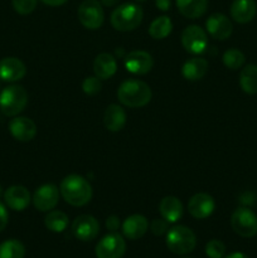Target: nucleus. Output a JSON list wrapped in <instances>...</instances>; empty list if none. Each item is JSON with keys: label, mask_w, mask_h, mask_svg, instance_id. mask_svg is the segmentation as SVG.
I'll return each instance as SVG.
<instances>
[{"label": "nucleus", "mask_w": 257, "mask_h": 258, "mask_svg": "<svg viewBox=\"0 0 257 258\" xmlns=\"http://www.w3.org/2000/svg\"><path fill=\"white\" fill-rule=\"evenodd\" d=\"M59 193L66 203L73 207H83L92 198V186L83 176L71 174L60 183Z\"/></svg>", "instance_id": "f257e3e1"}, {"label": "nucleus", "mask_w": 257, "mask_h": 258, "mask_svg": "<svg viewBox=\"0 0 257 258\" xmlns=\"http://www.w3.org/2000/svg\"><path fill=\"white\" fill-rule=\"evenodd\" d=\"M150 87L148 83L139 80H127L120 85L117 98L123 106L131 108L144 107L151 101Z\"/></svg>", "instance_id": "f03ea898"}, {"label": "nucleus", "mask_w": 257, "mask_h": 258, "mask_svg": "<svg viewBox=\"0 0 257 258\" xmlns=\"http://www.w3.org/2000/svg\"><path fill=\"white\" fill-rule=\"evenodd\" d=\"M143 9L133 3H125L116 8L111 14V25L118 32H131L141 24Z\"/></svg>", "instance_id": "7ed1b4c3"}, {"label": "nucleus", "mask_w": 257, "mask_h": 258, "mask_svg": "<svg viewBox=\"0 0 257 258\" xmlns=\"http://www.w3.org/2000/svg\"><path fill=\"white\" fill-rule=\"evenodd\" d=\"M166 247L174 254H188L197 246V237L190 228L185 226H175L166 232Z\"/></svg>", "instance_id": "20e7f679"}, {"label": "nucleus", "mask_w": 257, "mask_h": 258, "mask_svg": "<svg viewBox=\"0 0 257 258\" xmlns=\"http://www.w3.org/2000/svg\"><path fill=\"white\" fill-rule=\"evenodd\" d=\"M28 103V93L22 86L12 85L3 88L0 92V111L5 116H17Z\"/></svg>", "instance_id": "39448f33"}, {"label": "nucleus", "mask_w": 257, "mask_h": 258, "mask_svg": "<svg viewBox=\"0 0 257 258\" xmlns=\"http://www.w3.org/2000/svg\"><path fill=\"white\" fill-rule=\"evenodd\" d=\"M231 226L238 236L252 238L257 234V216L246 207H239L232 213Z\"/></svg>", "instance_id": "423d86ee"}, {"label": "nucleus", "mask_w": 257, "mask_h": 258, "mask_svg": "<svg viewBox=\"0 0 257 258\" xmlns=\"http://www.w3.org/2000/svg\"><path fill=\"white\" fill-rule=\"evenodd\" d=\"M78 20L81 24L90 30H96L101 28L105 20L103 8L98 0H85L80 4L77 10Z\"/></svg>", "instance_id": "0eeeda50"}, {"label": "nucleus", "mask_w": 257, "mask_h": 258, "mask_svg": "<svg viewBox=\"0 0 257 258\" xmlns=\"http://www.w3.org/2000/svg\"><path fill=\"white\" fill-rule=\"evenodd\" d=\"M181 44L191 54H201L208 47V35L199 25H189L181 33Z\"/></svg>", "instance_id": "6e6552de"}, {"label": "nucleus", "mask_w": 257, "mask_h": 258, "mask_svg": "<svg viewBox=\"0 0 257 258\" xmlns=\"http://www.w3.org/2000/svg\"><path fill=\"white\" fill-rule=\"evenodd\" d=\"M126 242L121 234L112 232L103 237L96 246L97 258H121L125 254Z\"/></svg>", "instance_id": "1a4fd4ad"}, {"label": "nucleus", "mask_w": 257, "mask_h": 258, "mask_svg": "<svg viewBox=\"0 0 257 258\" xmlns=\"http://www.w3.org/2000/svg\"><path fill=\"white\" fill-rule=\"evenodd\" d=\"M100 232V224L95 217L90 214L78 216L72 223V233L82 242H90L97 237Z\"/></svg>", "instance_id": "9d476101"}, {"label": "nucleus", "mask_w": 257, "mask_h": 258, "mask_svg": "<svg viewBox=\"0 0 257 258\" xmlns=\"http://www.w3.org/2000/svg\"><path fill=\"white\" fill-rule=\"evenodd\" d=\"M59 201V190L54 184H44L34 191L33 204L39 212H50Z\"/></svg>", "instance_id": "9b49d317"}, {"label": "nucleus", "mask_w": 257, "mask_h": 258, "mask_svg": "<svg viewBox=\"0 0 257 258\" xmlns=\"http://www.w3.org/2000/svg\"><path fill=\"white\" fill-rule=\"evenodd\" d=\"M206 28L209 35L218 40H226L227 38L231 37L233 32V25L229 18L221 13H214L209 15L206 22Z\"/></svg>", "instance_id": "f8f14e48"}, {"label": "nucleus", "mask_w": 257, "mask_h": 258, "mask_svg": "<svg viewBox=\"0 0 257 258\" xmlns=\"http://www.w3.org/2000/svg\"><path fill=\"white\" fill-rule=\"evenodd\" d=\"M216 209V202L213 197L207 193L194 194L188 203V211L196 219H206Z\"/></svg>", "instance_id": "ddd939ff"}, {"label": "nucleus", "mask_w": 257, "mask_h": 258, "mask_svg": "<svg viewBox=\"0 0 257 258\" xmlns=\"http://www.w3.org/2000/svg\"><path fill=\"white\" fill-rule=\"evenodd\" d=\"M154 66L153 57L145 50H133L125 57V67L133 75H146Z\"/></svg>", "instance_id": "4468645a"}, {"label": "nucleus", "mask_w": 257, "mask_h": 258, "mask_svg": "<svg viewBox=\"0 0 257 258\" xmlns=\"http://www.w3.org/2000/svg\"><path fill=\"white\" fill-rule=\"evenodd\" d=\"M9 131L15 140L28 143L37 135V125L30 118L18 116L9 122Z\"/></svg>", "instance_id": "2eb2a0df"}, {"label": "nucleus", "mask_w": 257, "mask_h": 258, "mask_svg": "<svg viewBox=\"0 0 257 258\" xmlns=\"http://www.w3.org/2000/svg\"><path fill=\"white\" fill-rule=\"evenodd\" d=\"M27 73L25 64L15 57H7L0 60V80L4 82H17Z\"/></svg>", "instance_id": "dca6fc26"}, {"label": "nucleus", "mask_w": 257, "mask_h": 258, "mask_svg": "<svg viewBox=\"0 0 257 258\" xmlns=\"http://www.w3.org/2000/svg\"><path fill=\"white\" fill-rule=\"evenodd\" d=\"M30 193L25 186L12 185L4 191V201L10 209L15 212H22L29 206Z\"/></svg>", "instance_id": "f3484780"}, {"label": "nucleus", "mask_w": 257, "mask_h": 258, "mask_svg": "<svg viewBox=\"0 0 257 258\" xmlns=\"http://www.w3.org/2000/svg\"><path fill=\"white\" fill-rule=\"evenodd\" d=\"M257 13V5L254 0H234L231 5V17L239 24L249 23Z\"/></svg>", "instance_id": "a211bd4d"}, {"label": "nucleus", "mask_w": 257, "mask_h": 258, "mask_svg": "<svg viewBox=\"0 0 257 258\" xmlns=\"http://www.w3.org/2000/svg\"><path fill=\"white\" fill-rule=\"evenodd\" d=\"M148 228V219L144 216H141V214H133V216L127 217L122 223L123 234H125L126 238L133 239V241L144 237Z\"/></svg>", "instance_id": "6ab92c4d"}, {"label": "nucleus", "mask_w": 257, "mask_h": 258, "mask_svg": "<svg viewBox=\"0 0 257 258\" xmlns=\"http://www.w3.org/2000/svg\"><path fill=\"white\" fill-rule=\"evenodd\" d=\"M159 212L168 223H175L183 216V204L176 197L166 196L159 203Z\"/></svg>", "instance_id": "aec40b11"}, {"label": "nucleus", "mask_w": 257, "mask_h": 258, "mask_svg": "<svg viewBox=\"0 0 257 258\" xmlns=\"http://www.w3.org/2000/svg\"><path fill=\"white\" fill-rule=\"evenodd\" d=\"M116 71H117V62L112 54L101 53L96 57L93 62V72L96 77L100 80H108L115 75Z\"/></svg>", "instance_id": "412c9836"}, {"label": "nucleus", "mask_w": 257, "mask_h": 258, "mask_svg": "<svg viewBox=\"0 0 257 258\" xmlns=\"http://www.w3.org/2000/svg\"><path fill=\"white\" fill-rule=\"evenodd\" d=\"M103 123L105 127L108 131L112 133H118L122 130L126 125V112L121 106L112 105L107 106L105 111V116H103Z\"/></svg>", "instance_id": "4be33fe9"}, {"label": "nucleus", "mask_w": 257, "mask_h": 258, "mask_svg": "<svg viewBox=\"0 0 257 258\" xmlns=\"http://www.w3.org/2000/svg\"><path fill=\"white\" fill-rule=\"evenodd\" d=\"M175 3L179 13L188 19H198L208 8V0H175Z\"/></svg>", "instance_id": "5701e85b"}, {"label": "nucleus", "mask_w": 257, "mask_h": 258, "mask_svg": "<svg viewBox=\"0 0 257 258\" xmlns=\"http://www.w3.org/2000/svg\"><path fill=\"white\" fill-rule=\"evenodd\" d=\"M208 62L204 58H190L181 67V75L188 81H199L207 75Z\"/></svg>", "instance_id": "b1692460"}, {"label": "nucleus", "mask_w": 257, "mask_h": 258, "mask_svg": "<svg viewBox=\"0 0 257 258\" xmlns=\"http://www.w3.org/2000/svg\"><path fill=\"white\" fill-rule=\"evenodd\" d=\"M239 86L248 95L257 93V66L248 64L239 73Z\"/></svg>", "instance_id": "393cba45"}, {"label": "nucleus", "mask_w": 257, "mask_h": 258, "mask_svg": "<svg viewBox=\"0 0 257 258\" xmlns=\"http://www.w3.org/2000/svg\"><path fill=\"white\" fill-rule=\"evenodd\" d=\"M173 30V23H171L170 18L163 15V17H158L151 22L150 27H149V34L154 39H164L168 37Z\"/></svg>", "instance_id": "a878e982"}, {"label": "nucleus", "mask_w": 257, "mask_h": 258, "mask_svg": "<svg viewBox=\"0 0 257 258\" xmlns=\"http://www.w3.org/2000/svg\"><path fill=\"white\" fill-rule=\"evenodd\" d=\"M44 226L54 233H60L68 226V216L62 211H50L44 218Z\"/></svg>", "instance_id": "bb28decb"}, {"label": "nucleus", "mask_w": 257, "mask_h": 258, "mask_svg": "<svg viewBox=\"0 0 257 258\" xmlns=\"http://www.w3.org/2000/svg\"><path fill=\"white\" fill-rule=\"evenodd\" d=\"M25 247L18 239H8L0 244V258H24Z\"/></svg>", "instance_id": "cd10ccee"}, {"label": "nucleus", "mask_w": 257, "mask_h": 258, "mask_svg": "<svg viewBox=\"0 0 257 258\" xmlns=\"http://www.w3.org/2000/svg\"><path fill=\"white\" fill-rule=\"evenodd\" d=\"M222 60H223V64L228 70H238V68H241L244 64L246 57H244V54L239 49L231 48V49L224 52Z\"/></svg>", "instance_id": "c85d7f7f"}, {"label": "nucleus", "mask_w": 257, "mask_h": 258, "mask_svg": "<svg viewBox=\"0 0 257 258\" xmlns=\"http://www.w3.org/2000/svg\"><path fill=\"white\" fill-rule=\"evenodd\" d=\"M226 253V246L219 239H212L206 246V254L209 258H223Z\"/></svg>", "instance_id": "c756f323"}, {"label": "nucleus", "mask_w": 257, "mask_h": 258, "mask_svg": "<svg viewBox=\"0 0 257 258\" xmlns=\"http://www.w3.org/2000/svg\"><path fill=\"white\" fill-rule=\"evenodd\" d=\"M102 88V83H101V80L96 76H91V77H86L85 81L82 83V90L86 95L88 96H95L97 95L98 92Z\"/></svg>", "instance_id": "7c9ffc66"}, {"label": "nucleus", "mask_w": 257, "mask_h": 258, "mask_svg": "<svg viewBox=\"0 0 257 258\" xmlns=\"http://www.w3.org/2000/svg\"><path fill=\"white\" fill-rule=\"evenodd\" d=\"M13 8L20 15H28L37 8L38 0H13Z\"/></svg>", "instance_id": "2f4dec72"}, {"label": "nucleus", "mask_w": 257, "mask_h": 258, "mask_svg": "<svg viewBox=\"0 0 257 258\" xmlns=\"http://www.w3.org/2000/svg\"><path fill=\"white\" fill-rule=\"evenodd\" d=\"M150 231L154 236H163L168 232V222L165 219H154L150 224Z\"/></svg>", "instance_id": "473e14b6"}, {"label": "nucleus", "mask_w": 257, "mask_h": 258, "mask_svg": "<svg viewBox=\"0 0 257 258\" xmlns=\"http://www.w3.org/2000/svg\"><path fill=\"white\" fill-rule=\"evenodd\" d=\"M8 222H9V213L4 204L0 202V232L4 231L5 227L8 226Z\"/></svg>", "instance_id": "72a5a7b5"}, {"label": "nucleus", "mask_w": 257, "mask_h": 258, "mask_svg": "<svg viewBox=\"0 0 257 258\" xmlns=\"http://www.w3.org/2000/svg\"><path fill=\"white\" fill-rule=\"evenodd\" d=\"M120 227V219L116 216H110L106 219V228L111 232H116Z\"/></svg>", "instance_id": "f704fd0d"}, {"label": "nucleus", "mask_w": 257, "mask_h": 258, "mask_svg": "<svg viewBox=\"0 0 257 258\" xmlns=\"http://www.w3.org/2000/svg\"><path fill=\"white\" fill-rule=\"evenodd\" d=\"M155 5L159 10L168 12L171 7V2L170 0H155Z\"/></svg>", "instance_id": "c9c22d12"}, {"label": "nucleus", "mask_w": 257, "mask_h": 258, "mask_svg": "<svg viewBox=\"0 0 257 258\" xmlns=\"http://www.w3.org/2000/svg\"><path fill=\"white\" fill-rule=\"evenodd\" d=\"M68 0H42V3H44L48 7H60V5L66 4Z\"/></svg>", "instance_id": "e433bc0d"}, {"label": "nucleus", "mask_w": 257, "mask_h": 258, "mask_svg": "<svg viewBox=\"0 0 257 258\" xmlns=\"http://www.w3.org/2000/svg\"><path fill=\"white\" fill-rule=\"evenodd\" d=\"M224 258H248V256L244 253H242V252H233V253L227 254Z\"/></svg>", "instance_id": "4c0bfd02"}, {"label": "nucleus", "mask_w": 257, "mask_h": 258, "mask_svg": "<svg viewBox=\"0 0 257 258\" xmlns=\"http://www.w3.org/2000/svg\"><path fill=\"white\" fill-rule=\"evenodd\" d=\"M120 0H101V4H103L105 7H115Z\"/></svg>", "instance_id": "58836bf2"}, {"label": "nucleus", "mask_w": 257, "mask_h": 258, "mask_svg": "<svg viewBox=\"0 0 257 258\" xmlns=\"http://www.w3.org/2000/svg\"><path fill=\"white\" fill-rule=\"evenodd\" d=\"M2 193H3V190H2V186H0V196H2Z\"/></svg>", "instance_id": "ea45409f"}, {"label": "nucleus", "mask_w": 257, "mask_h": 258, "mask_svg": "<svg viewBox=\"0 0 257 258\" xmlns=\"http://www.w3.org/2000/svg\"><path fill=\"white\" fill-rule=\"evenodd\" d=\"M136 2H145V0H136Z\"/></svg>", "instance_id": "a19ab883"}, {"label": "nucleus", "mask_w": 257, "mask_h": 258, "mask_svg": "<svg viewBox=\"0 0 257 258\" xmlns=\"http://www.w3.org/2000/svg\"><path fill=\"white\" fill-rule=\"evenodd\" d=\"M184 258H190V257H184Z\"/></svg>", "instance_id": "79ce46f5"}]
</instances>
